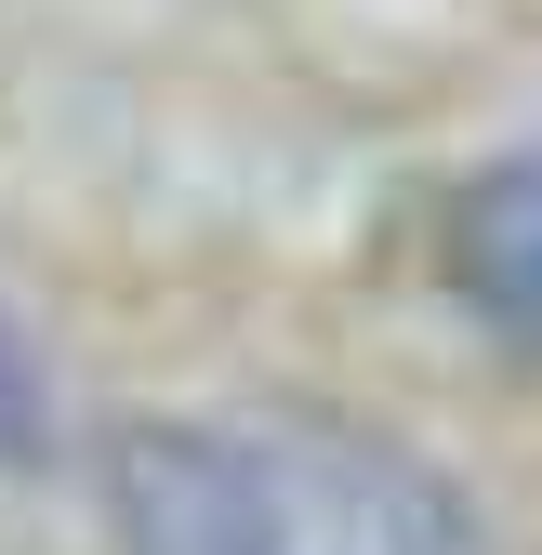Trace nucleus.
I'll return each mask as SVG.
<instances>
[{
  "label": "nucleus",
  "instance_id": "obj_1",
  "mask_svg": "<svg viewBox=\"0 0 542 555\" xmlns=\"http://www.w3.org/2000/svg\"><path fill=\"white\" fill-rule=\"evenodd\" d=\"M132 555H490L411 450L331 410H198L119 437Z\"/></svg>",
  "mask_w": 542,
  "mask_h": 555
},
{
  "label": "nucleus",
  "instance_id": "obj_3",
  "mask_svg": "<svg viewBox=\"0 0 542 555\" xmlns=\"http://www.w3.org/2000/svg\"><path fill=\"white\" fill-rule=\"evenodd\" d=\"M40 450V371H27V331L0 318V463Z\"/></svg>",
  "mask_w": 542,
  "mask_h": 555
},
{
  "label": "nucleus",
  "instance_id": "obj_2",
  "mask_svg": "<svg viewBox=\"0 0 542 555\" xmlns=\"http://www.w3.org/2000/svg\"><path fill=\"white\" fill-rule=\"evenodd\" d=\"M450 278H463V305H477L503 344H542V159L463 185V212H450Z\"/></svg>",
  "mask_w": 542,
  "mask_h": 555
}]
</instances>
